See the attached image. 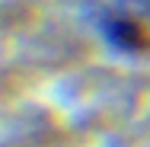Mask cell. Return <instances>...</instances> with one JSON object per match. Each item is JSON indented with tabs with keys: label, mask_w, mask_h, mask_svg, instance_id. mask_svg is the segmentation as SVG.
<instances>
[{
	"label": "cell",
	"mask_w": 150,
	"mask_h": 147,
	"mask_svg": "<svg viewBox=\"0 0 150 147\" xmlns=\"http://www.w3.org/2000/svg\"><path fill=\"white\" fill-rule=\"evenodd\" d=\"M86 10L109 48L150 58V0H86Z\"/></svg>",
	"instance_id": "obj_1"
}]
</instances>
